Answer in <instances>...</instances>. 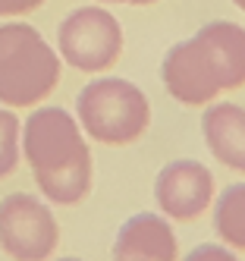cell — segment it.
Wrapping results in <instances>:
<instances>
[{"label": "cell", "mask_w": 245, "mask_h": 261, "mask_svg": "<svg viewBox=\"0 0 245 261\" xmlns=\"http://www.w3.org/2000/svg\"><path fill=\"white\" fill-rule=\"evenodd\" d=\"M160 79L185 107H207L220 91L245 85V29L226 19L201 25L192 38L167 50Z\"/></svg>", "instance_id": "obj_1"}, {"label": "cell", "mask_w": 245, "mask_h": 261, "mask_svg": "<svg viewBox=\"0 0 245 261\" xmlns=\"http://www.w3.org/2000/svg\"><path fill=\"white\" fill-rule=\"evenodd\" d=\"M22 158L47 201L79 204L91 192V151L79 120L69 110H35L22 123Z\"/></svg>", "instance_id": "obj_2"}, {"label": "cell", "mask_w": 245, "mask_h": 261, "mask_svg": "<svg viewBox=\"0 0 245 261\" xmlns=\"http://www.w3.org/2000/svg\"><path fill=\"white\" fill-rule=\"evenodd\" d=\"M60 54L25 22L0 25V104L38 107L60 82Z\"/></svg>", "instance_id": "obj_3"}, {"label": "cell", "mask_w": 245, "mask_h": 261, "mask_svg": "<svg viewBox=\"0 0 245 261\" xmlns=\"http://www.w3.org/2000/svg\"><path fill=\"white\" fill-rule=\"evenodd\" d=\"M75 120L88 139L120 148L139 142L148 133L151 101L135 82L120 76H101L79 91Z\"/></svg>", "instance_id": "obj_4"}, {"label": "cell", "mask_w": 245, "mask_h": 261, "mask_svg": "<svg viewBox=\"0 0 245 261\" xmlns=\"http://www.w3.org/2000/svg\"><path fill=\"white\" fill-rule=\"evenodd\" d=\"M57 54L79 72H104L123 54V25L110 10L79 7L57 25Z\"/></svg>", "instance_id": "obj_5"}, {"label": "cell", "mask_w": 245, "mask_h": 261, "mask_svg": "<svg viewBox=\"0 0 245 261\" xmlns=\"http://www.w3.org/2000/svg\"><path fill=\"white\" fill-rule=\"evenodd\" d=\"M60 242V223L38 195L13 192L0 201V249L13 261H47Z\"/></svg>", "instance_id": "obj_6"}, {"label": "cell", "mask_w": 245, "mask_h": 261, "mask_svg": "<svg viewBox=\"0 0 245 261\" xmlns=\"http://www.w3.org/2000/svg\"><path fill=\"white\" fill-rule=\"evenodd\" d=\"M154 201L170 220H195L214 204V173L201 161H170L154 176Z\"/></svg>", "instance_id": "obj_7"}, {"label": "cell", "mask_w": 245, "mask_h": 261, "mask_svg": "<svg viewBox=\"0 0 245 261\" xmlns=\"http://www.w3.org/2000/svg\"><path fill=\"white\" fill-rule=\"evenodd\" d=\"M110 255L113 261H176L179 246H176V233L164 214L139 211L129 220H123Z\"/></svg>", "instance_id": "obj_8"}, {"label": "cell", "mask_w": 245, "mask_h": 261, "mask_svg": "<svg viewBox=\"0 0 245 261\" xmlns=\"http://www.w3.org/2000/svg\"><path fill=\"white\" fill-rule=\"evenodd\" d=\"M201 136L207 151L223 167L245 173V107L233 101H211L201 114Z\"/></svg>", "instance_id": "obj_9"}, {"label": "cell", "mask_w": 245, "mask_h": 261, "mask_svg": "<svg viewBox=\"0 0 245 261\" xmlns=\"http://www.w3.org/2000/svg\"><path fill=\"white\" fill-rule=\"evenodd\" d=\"M214 230L223 246L245 252V182L226 186L214 204Z\"/></svg>", "instance_id": "obj_10"}, {"label": "cell", "mask_w": 245, "mask_h": 261, "mask_svg": "<svg viewBox=\"0 0 245 261\" xmlns=\"http://www.w3.org/2000/svg\"><path fill=\"white\" fill-rule=\"evenodd\" d=\"M22 158V123L16 110L0 107V179H7Z\"/></svg>", "instance_id": "obj_11"}, {"label": "cell", "mask_w": 245, "mask_h": 261, "mask_svg": "<svg viewBox=\"0 0 245 261\" xmlns=\"http://www.w3.org/2000/svg\"><path fill=\"white\" fill-rule=\"evenodd\" d=\"M182 261H239V255L230 246H217V242H201L188 252Z\"/></svg>", "instance_id": "obj_12"}, {"label": "cell", "mask_w": 245, "mask_h": 261, "mask_svg": "<svg viewBox=\"0 0 245 261\" xmlns=\"http://www.w3.org/2000/svg\"><path fill=\"white\" fill-rule=\"evenodd\" d=\"M44 0H0V19H13V16H25L38 10Z\"/></svg>", "instance_id": "obj_13"}, {"label": "cell", "mask_w": 245, "mask_h": 261, "mask_svg": "<svg viewBox=\"0 0 245 261\" xmlns=\"http://www.w3.org/2000/svg\"><path fill=\"white\" fill-rule=\"evenodd\" d=\"M101 4H129V7H148V4H157V0H101Z\"/></svg>", "instance_id": "obj_14"}, {"label": "cell", "mask_w": 245, "mask_h": 261, "mask_svg": "<svg viewBox=\"0 0 245 261\" xmlns=\"http://www.w3.org/2000/svg\"><path fill=\"white\" fill-rule=\"evenodd\" d=\"M233 4H236V7H239L242 13H245V0H233Z\"/></svg>", "instance_id": "obj_15"}, {"label": "cell", "mask_w": 245, "mask_h": 261, "mask_svg": "<svg viewBox=\"0 0 245 261\" xmlns=\"http://www.w3.org/2000/svg\"><path fill=\"white\" fill-rule=\"evenodd\" d=\"M60 261H82V258H60Z\"/></svg>", "instance_id": "obj_16"}]
</instances>
